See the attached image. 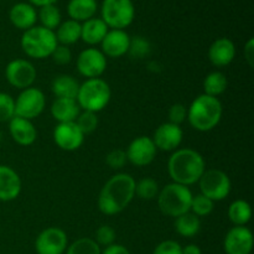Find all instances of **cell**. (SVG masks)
Instances as JSON below:
<instances>
[{
  "label": "cell",
  "instance_id": "1",
  "mask_svg": "<svg viewBox=\"0 0 254 254\" xmlns=\"http://www.w3.org/2000/svg\"><path fill=\"white\" fill-rule=\"evenodd\" d=\"M135 196V180L126 173L112 176L102 188L98 196V208L107 216L126 210Z\"/></svg>",
  "mask_w": 254,
  "mask_h": 254
},
{
  "label": "cell",
  "instance_id": "2",
  "mask_svg": "<svg viewBox=\"0 0 254 254\" xmlns=\"http://www.w3.org/2000/svg\"><path fill=\"white\" fill-rule=\"evenodd\" d=\"M205 170L203 156L191 148L176 149L168 161V173L173 183L188 188L198 183Z\"/></svg>",
  "mask_w": 254,
  "mask_h": 254
},
{
  "label": "cell",
  "instance_id": "3",
  "mask_svg": "<svg viewBox=\"0 0 254 254\" xmlns=\"http://www.w3.org/2000/svg\"><path fill=\"white\" fill-rule=\"evenodd\" d=\"M223 114L222 103L216 97L200 94L188 108V121L197 131H210L217 127Z\"/></svg>",
  "mask_w": 254,
  "mask_h": 254
},
{
  "label": "cell",
  "instance_id": "4",
  "mask_svg": "<svg viewBox=\"0 0 254 254\" xmlns=\"http://www.w3.org/2000/svg\"><path fill=\"white\" fill-rule=\"evenodd\" d=\"M192 192L188 186L180 184H168L159 191L158 206L161 212L169 217H179L186 212H190Z\"/></svg>",
  "mask_w": 254,
  "mask_h": 254
},
{
  "label": "cell",
  "instance_id": "5",
  "mask_svg": "<svg viewBox=\"0 0 254 254\" xmlns=\"http://www.w3.org/2000/svg\"><path fill=\"white\" fill-rule=\"evenodd\" d=\"M59 45L55 31L35 25L31 29L24 31L21 36V49L26 56L31 59L42 60L51 56Z\"/></svg>",
  "mask_w": 254,
  "mask_h": 254
},
{
  "label": "cell",
  "instance_id": "6",
  "mask_svg": "<svg viewBox=\"0 0 254 254\" xmlns=\"http://www.w3.org/2000/svg\"><path fill=\"white\" fill-rule=\"evenodd\" d=\"M111 97V87L104 79L91 78L79 84L76 101L83 111L98 113L108 106Z\"/></svg>",
  "mask_w": 254,
  "mask_h": 254
},
{
  "label": "cell",
  "instance_id": "7",
  "mask_svg": "<svg viewBox=\"0 0 254 254\" xmlns=\"http://www.w3.org/2000/svg\"><path fill=\"white\" fill-rule=\"evenodd\" d=\"M101 19L112 30H124L135 17V6L131 0H103Z\"/></svg>",
  "mask_w": 254,
  "mask_h": 254
},
{
  "label": "cell",
  "instance_id": "8",
  "mask_svg": "<svg viewBox=\"0 0 254 254\" xmlns=\"http://www.w3.org/2000/svg\"><path fill=\"white\" fill-rule=\"evenodd\" d=\"M200 191L202 195L212 200L222 201L230 195L231 192V179L225 171L218 170V169H210L205 170L202 176L198 180Z\"/></svg>",
  "mask_w": 254,
  "mask_h": 254
},
{
  "label": "cell",
  "instance_id": "9",
  "mask_svg": "<svg viewBox=\"0 0 254 254\" xmlns=\"http://www.w3.org/2000/svg\"><path fill=\"white\" fill-rule=\"evenodd\" d=\"M45 106L46 98L44 92L35 87H29L22 89L21 93L15 99V116L31 121L44 112Z\"/></svg>",
  "mask_w": 254,
  "mask_h": 254
},
{
  "label": "cell",
  "instance_id": "10",
  "mask_svg": "<svg viewBox=\"0 0 254 254\" xmlns=\"http://www.w3.org/2000/svg\"><path fill=\"white\" fill-rule=\"evenodd\" d=\"M37 72L34 64L27 60L16 59L10 61L5 68V78L12 87L26 89L32 87L36 79Z\"/></svg>",
  "mask_w": 254,
  "mask_h": 254
},
{
  "label": "cell",
  "instance_id": "11",
  "mask_svg": "<svg viewBox=\"0 0 254 254\" xmlns=\"http://www.w3.org/2000/svg\"><path fill=\"white\" fill-rule=\"evenodd\" d=\"M76 64L79 74L87 79L101 78L107 68V57L101 50L89 47L78 55Z\"/></svg>",
  "mask_w": 254,
  "mask_h": 254
},
{
  "label": "cell",
  "instance_id": "12",
  "mask_svg": "<svg viewBox=\"0 0 254 254\" xmlns=\"http://www.w3.org/2000/svg\"><path fill=\"white\" fill-rule=\"evenodd\" d=\"M68 247L66 232L59 227H49L42 231L35 241L37 254H64Z\"/></svg>",
  "mask_w": 254,
  "mask_h": 254
},
{
  "label": "cell",
  "instance_id": "13",
  "mask_svg": "<svg viewBox=\"0 0 254 254\" xmlns=\"http://www.w3.org/2000/svg\"><path fill=\"white\" fill-rule=\"evenodd\" d=\"M253 245V233L246 226L232 227L223 241V248L227 254H251Z\"/></svg>",
  "mask_w": 254,
  "mask_h": 254
},
{
  "label": "cell",
  "instance_id": "14",
  "mask_svg": "<svg viewBox=\"0 0 254 254\" xmlns=\"http://www.w3.org/2000/svg\"><path fill=\"white\" fill-rule=\"evenodd\" d=\"M155 144L150 136H138L129 144L127 149V159L135 166H146L154 161L156 156Z\"/></svg>",
  "mask_w": 254,
  "mask_h": 254
},
{
  "label": "cell",
  "instance_id": "15",
  "mask_svg": "<svg viewBox=\"0 0 254 254\" xmlns=\"http://www.w3.org/2000/svg\"><path fill=\"white\" fill-rule=\"evenodd\" d=\"M54 140L62 150L74 151L83 144L84 134L79 130L74 122L59 123L54 130Z\"/></svg>",
  "mask_w": 254,
  "mask_h": 254
},
{
  "label": "cell",
  "instance_id": "16",
  "mask_svg": "<svg viewBox=\"0 0 254 254\" xmlns=\"http://www.w3.org/2000/svg\"><path fill=\"white\" fill-rule=\"evenodd\" d=\"M184 131L180 126L173 123H163L155 129L153 139L156 149L163 151H175L183 143Z\"/></svg>",
  "mask_w": 254,
  "mask_h": 254
},
{
  "label": "cell",
  "instance_id": "17",
  "mask_svg": "<svg viewBox=\"0 0 254 254\" xmlns=\"http://www.w3.org/2000/svg\"><path fill=\"white\" fill-rule=\"evenodd\" d=\"M103 55L111 59H119L128 54L130 36L124 30H109L101 42Z\"/></svg>",
  "mask_w": 254,
  "mask_h": 254
},
{
  "label": "cell",
  "instance_id": "18",
  "mask_svg": "<svg viewBox=\"0 0 254 254\" xmlns=\"http://www.w3.org/2000/svg\"><path fill=\"white\" fill-rule=\"evenodd\" d=\"M21 192V179L12 168L0 165V201L10 202Z\"/></svg>",
  "mask_w": 254,
  "mask_h": 254
},
{
  "label": "cell",
  "instance_id": "19",
  "mask_svg": "<svg viewBox=\"0 0 254 254\" xmlns=\"http://www.w3.org/2000/svg\"><path fill=\"white\" fill-rule=\"evenodd\" d=\"M235 42L227 37H220L211 44L208 49V60L216 67H226L235 60Z\"/></svg>",
  "mask_w": 254,
  "mask_h": 254
},
{
  "label": "cell",
  "instance_id": "20",
  "mask_svg": "<svg viewBox=\"0 0 254 254\" xmlns=\"http://www.w3.org/2000/svg\"><path fill=\"white\" fill-rule=\"evenodd\" d=\"M9 131L12 140L19 145H31L37 139V130L31 121L15 116L9 122Z\"/></svg>",
  "mask_w": 254,
  "mask_h": 254
},
{
  "label": "cell",
  "instance_id": "21",
  "mask_svg": "<svg viewBox=\"0 0 254 254\" xmlns=\"http://www.w3.org/2000/svg\"><path fill=\"white\" fill-rule=\"evenodd\" d=\"M9 19L11 24L16 29L26 30L31 29L36 25L37 21V12L35 6L26 2H17L10 9Z\"/></svg>",
  "mask_w": 254,
  "mask_h": 254
},
{
  "label": "cell",
  "instance_id": "22",
  "mask_svg": "<svg viewBox=\"0 0 254 254\" xmlns=\"http://www.w3.org/2000/svg\"><path fill=\"white\" fill-rule=\"evenodd\" d=\"M109 27L101 17H92L81 24V40L89 46H96L103 41Z\"/></svg>",
  "mask_w": 254,
  "mask_h": 254
},
{
  "label": "cell",
  "instance_id": "23",
  "mask_svg": "<svg viewBox=\"0 0 254 254\" xmlns=\"http://www.w3.org/2000/svg\"><path fill=\"white\" fill-rule=\"evenodd\" d=\"M79 113H81V108L76 99L56 98L51 106V116L59 123L76 122Z\"/></svg>",
  "mask_w": 254,
  "mask_h": 254
},
{
  "label": "cell",
  "instance_id": "24",
  "mask_svg": "<svg viewBox=\"0 0 254 254\" xmlns=\"http://www.w3.org/2000/svg\"><path fill=\"white\" fill-rule=\"evenodd\" d=\"M97 9V0H69L67 5L68 16L77 22H84L94 17Z\"/></svg>",
  "mask_w": 254,
  "mask_h": 254
},
{
  "label": "cell",
  "instance_id": "25",
  "mask_svg": "<svg viewBox=\"0 0 254 254\" xmlns=\"http://www.w3.org/2000/svg\"><path fill=\"white\" fill-rule=\"evenodd\" d=\"M51 89L56 98L76 99L79 83L74 77L69 76V74H60V76L55 77V79L52 81Z\"/></svg>",
  "mask_w": 254,
  "mask_h": 254
},
{
  "label": "cell",
  "instance_id": "26",
  "mask_svg": "<svg viewBox=\"0 0 254 254\" xmlns=\"http://www.w3.org/2000/svg\"><path fill=\"white\" fill-rule=\"evenodd\" d=\"M55 35H56L57 42L60 45L69 46V45L76 44L78 40H81V22H77L71 19L66 20L60 24Z\"/></svg>",
  "mask_w": 254,
  "mask_h": 254
},
{
  "label": "cell",
  "instance_id": "27",
  "mask_svg": "<svg viewBox=\"0 0 254 254\" xmlns=\"http://www.w3.org/2000/svg\"><path fill=\"white\" fill-rule=\"evenodd\" d=\"M174 227H175L176 232L183 236V237L192 238L201 230L200 217L193 215L192 212H186L175 218Z\"/></svg>",
  "mask_w": 254,
  "mask_h": 254
},
{
  "label": "cell",
  "instance_id": "28",
  "mask_svg": "<svg viewBox=\"0 0 254 254\" xmlns=\"http://www.w3.org/2000/svg\"><path fill=\"white\" fill-rule=\"evenodd\" d=\"M228 218L235 226H246L252 218V207L245 200H236L228 207Z\"/></svg>",
  "mask_w": 254,
  "mask_h": 254
},
{
  "label": "cell",
  "instance_id": "29",
  "mask_svg": "<svg viewBox=\"0 0 254 254\" xmlns=\"http://www.w3.org/2000/svg\"><path fill=\"white\" fill-rule=\"evenodd\" d=\"M227 77L225 73L220 71L211 72L206 76L205 81H203V91H205L203 94L217 98L218 96L225 93L226 89H227Z\"/></svg>",
  "mask_w": 254,
  "mask_h": 254
},
{
  "label": "cell",
  "instance_id": "30",
  "mask_svg": "<svg viewBox=\"0 0 254 254\" xmlns=\"http://www.w3.org/2000/svg\"><path fill=\"white\" fill-rule=\"evenodd\" d=\"M37 19L41 22V26L51 31H55L62 22L61 11L55 4L40 7V11L37 12Z\"/></svg>",
  "mask_w": 254,
  "mask_h": 254
},
{
  "label": "cell",
  "instance_id": "31",
  "mask_svg": "<svg viewBox=\"0 0 254 254\" xmlns=\"http://www.w3.org/2000/svg\"><path fill=\"white\" fill-rule=\"evenodd\" d=\"M159 191L158 183L151 178H144L135 183V195L141 200H154L158 197Z\"/></svg>",
  "mask_w": 254,
  "mask_h": 254
},
{
  "label": "cell",
  "instance_id": "32",
  "mask_svg": "<svg viewBox=\"0 0 254 254\" xmlns=\"http://www.w3.org/2000/svg\"><path fill=\"white\" fill-rule=\"evenodd\" d=\"M102 250L92 238H78L66 250V254H101Z\"/></svg>",
  "mask_w": 254,
  "mask_h": 254
},
{
  "label": "cell",
  "instance_id": "33",
  "mask_svg": "<svg viewBox=\"0 0 254 254\" xmlns=\"http://www.w3.org/2000/svg\"><path fill=\"white\" fill-rule=\"evenodd\" d=\"M213 208H215V202L212 200H210L208 197H206L205 195H202V193L192 196L190 212H192L197 217L208 216L212 212Z\"/></svg>",
  "mask_w": 254,
  "mask_h": 254
},
{
  "label": "cell",
  "instance_id": "34",
  "mask_svg": "<svg viewBox=\"0 0 254 254\" xmlns=\"http://www.w3.org/2000/svg\"><path fill=\"white\" fill-rule=\"evenodd\" d=\"M74 123L77 124L79 130L86 135V134L93 133L97 129V127H98V117H97V113H93V112L83 111L82 113H79Z\"/></svg>",
  "mask_w": 254,
  "mask_h": 254
},
{
  "label": "cell",
  "instance_id": "35",
  "mask_svg": "<svg viewBox=\"0 0 254 254\" xmlns=\"http://www.w3.org/2000/svg\"><path fill=\"white\" fill-rule=\"evenodd\" d=\"M128 54L134 59H144L150 54V44L145 37L136 36L130 39V46H129Z\"/></svg>",
  "mask_w": 254,
  "mask_h": 254
},
{
  "label": "cell",
  "instance_id": "36",
  "mask_svg": "<svg viewBox=\"0 0 254 254\" xmlns=\"http://www.w3.org/2000/svg\"><path fill=\"white\" fill-rule=\"evenodd\" d=\"M15 117V99L10 94L0 92V123L10 122Z\"/></svg>",
  "mask_w": 254,
  "mask_h": 254
},
{
  "label": "cell",
  "instance_id": "37",
  "mask_svg": "<svg viewBox=\"0 0 254 254\" xmlns=\"http://www.w3.org/2000/svg\"><path fill=\"white\" fill-rule=\"evenodd\" d=\"M117 233L113 227L108 225H103L96 231V243L99 247H108L116 243Z\"/></svg>",
  "mask_w": 254,
  "mask_h": 254
},
{
  "label": "cell",
  "instance_id": "38",
  "mask_svg": "<svg viewBox=\"0 0 254 254\" xmlns=\"http://www.w3.org/2000/svg\"><path fill=\"white\" fill-rule=\"evenodd\" d=\"M127 161L128 159H127L126 150H122V149H114V150L109 151L106 156L107 165L113 170H121L122 168H124Z\"/></svg>",
  "mask_w": 254,
  "mask_h": 254
},
{
  "label": "cell",
  "instance_id": "39",
  "mask_svg": "<svg viewBox=\"0 0 254 254\" xmlns=\"http://www.w3.org/2000/svg\"><path fill=\"white\" fill-rule=\"evenodd\" d=\"M168 117H169V123L180 126V124L184 123L185 119L188 118V108L181 103L173 104V106L170 107V109H169Z\"/></svg>",
  "mask_w": 254,
  "mask_h": 254
},
{
  "label": "cell",
  "instance_id": "40",
  "mask_svg": "<svg viewBox=\"0 0 254 254\" xmlns=\"http://www.w3.org/2000/svg\"><path fill=\"white\" fill-rule=\"evenodd\" d=\"M51 57L55 64H60V66H64V64H68L71 62L72 52L68 46L59 44L56 46V49L54 50V52L51 54Z\"/></svg>",
  "mask_w": 254,
  "mask_h": 254
},
{
  "label": "cell",
  "instance_id": "41",
  "mask_svg": "<svg viewBox=\"0 0 254 254\" xmlns=\"http://www.w3.org/2000/svg\"><path fill=\"white\" fill-rule=\"evenodd\" d=\"M153 254H183V247L175 241L166 240L156 246Z\"/></svg>",
  "mask_w": 254,
  "mask_h": 254
},
{
  "label": "cell",
  "instance_id": "42",
  "mask_svg": "<svg viewBox=\"0 0 254 254\" xmlns=\"http://www.w3.org/2000/svg\"><path fill=\"white\" fill-rule=\"evenodd\" d=\"M245 59L247 61L248 66H254V40L250 39L245 46Z\"/></svg>",
  "mask_w": 254,
  "mask_h": 254
},
{
  "label": "cell",
  "instance_id": "43",
  "mask_svg": "<svg viewBox=\"0 0 254 254\" xmlns=\"http://www.w3.org/2000/svg\"><path fill=\"white\" fill-rule=\"evenodd\" d=\"M101 254H130L129 250L124 246L118 245V243H113V245L104 247Z\"/></svg>",
  "mask_w": 254,
  "mask_h": 254
},
{
  "label": "cell",
  "instance_id": "44",
  "mask_svg": "<svg viewBox=\"0 0 254 254\" xmlns=\"http://www.w3.org/2000/svg\"><path fill=\"white\" fill-rule=\"evenodd\" d=\"M183 254H202V251L197 245H188L183 247Z\"/></svg>",
  "mask_w": 254,
  "mask_h": 254
},
{
  "label": "cell",
  "instance_id": "45",
  "mask_svg": "<svg viewBox=\"0 0 254 254\" xmlns=\"http://www.w3.org/2000/svg\"><path fill=\"white\" fill-rule=\"evenodd\" d=\"M56 1L57 0H29V2L32 5V6H39V7L46 6V5H54Z\"/></svg>",
  "mask_w": 254,
  "mask_h": 254
}]
</instances>
